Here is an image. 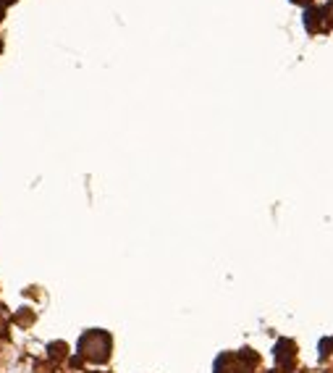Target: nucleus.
Masks as SVG:
<instances>
[{
  "label": "nucleus",
  "instance_id": "6",
  "mask_svg": "<svg viewBox=\"0 0 333 373\" xmlns=\"http://www.w3.org/2000/svg\"><path fill=\"white\" fill-rule=\"evenodd\" d=\"M19 323H29V321H32V316H29V313H19Z\"/></svg>",
  "mask_w": 333,
  "mask_h": 373
},
{
  "label": "nucleus",
  "instance_id": "11",
  "mask_svg": "<svg viewBox=\"0 0 333 373\" xmlns=\"http://www.w3.org/2000/svg\"><path fill=\"white\" fill-rule=\"evenodd\" d=\"M95 373H105V371H95Z\"/></svg>",
  "mask_w": 333,
  "mask_h": 373
},
{
  "label": "nucleus",
  "instance_id": "1",
  "mask_svg": "<svg viewBox=\"0 0 333 373\" xmlns=\"http://www.w3.org/2000/svg\"><path fill=\"white\" fill-rule=\"evenodd\" d=\"M76 350L82 355V360L89 363H108L110 360V350H113V339L110 334L103 329H89L82 334V339L76 344Z\"/></svg>",
  "mask_w": 333,
  "mask_h": 373
},
{
  "label": "nucleus",
  "instance_id": "7",
  "mask_svg": "<svg viewBox=\"0 0 333 373\" xmlns=\"http://www.w3.org/2000/svg\"><path fill=\"white\" fill-rule=\"evenodd\" d=\"M294 3H299V6H310L312 0H294Z\"/></svg>",
  "mask_w": 333,
  "mask_h": 373
},
{
  "label": "nucleus",
  "instance_id": "9",
  "mask_svg": "<svg viewBox=\"0 0 333 373\" xmlns=\"http://www.w3.org/2000/svg\"><path fill=\"white\" fill-rule=\"evenodd\" d=\"M0 3H3V6H8V3H13V0H0Z\"/></svg>",
  "mask_w": 333,
  "mask_h": 373
},
{
  "label": "nucleus",
  "instance_id": "3",
  "mask_svg": "<svg viewBox=\"0 0 333 373\" xmlns=\"http://www.w3.org/2000/svg\"><path fill=\"white\" fill-rule=\"evenodd\" d=\"M276 365H279L281 371H291V365H294V358H297V347H294V342L291 339H281L276 344Z\"/></svg>",
  "mask_w": 333,
  "mask_h": 373
},
{
  "label": "nucleus",
  "instance_id": "5",
  "mask_svg": "<svg viewBox=\"0 0 333 373\" xmlns=\"http://www.w3.org/2000/svg\"><path fill=\"white\" fill-rule=\"evenodd\" d=\"M8 339V326H6V321H0V342Z\"/></svg>",
  "mask_w": 333,
  "mask_h": 373
},
{
  "label": "nucleus",
  "instance_id": "8",
  "mask_svg": "<svg viewBox=\"0 0 333 373\" xmlns=\"http://www.w3.org/2000/svg\"><path fill=\"white\" fill-rule=\"evenodd\" d=\"M3 8H6V6H3V3H0V22H3Z\"/></svg>",
  "mask_w": 333,
  "mask_h": 373
},
{
  "label": "nucleus",
  "instance_id": "10",
  "mask_svg": "<svg viewBox=\"0 0 333 373\" xmlns=\"http://www.w3.org/2000/svg\"><path fill=\"white\" fill-rule=\"evenodd\" d=\"M0 50H3V40H0Z\"/></svg>",
  "mask_w": 333,
  "mask_h": 373
},
{
  "label": "nucleus",
  "instance_id": "2",
  "mask_svg": "<svg viewBox=\"0 0 333 373\" xmlns=\"http://www.w3.org/2000/svg\"><path fill=\"white\" fill-rule=\"evenodd\" d=\"M258 365V355L244 347L242 352H226L215 360V373H249L252 368Z\"/></svg>",
  "mask_w": 333,
  "mask_h": 373
},
{
  "label": "nucleus",
  "instance_id": "4",
  "mask_svg": "<svg viewBox=\"0 0 333 373\" xmlns=\"http://www.w3.org/2000/svg\"><path fill=\"white\" fill-rule=\"evenodd\" d=\"M66 355H68L66 342H50V347H47V358H50V360L61 363V360H66Z\"/></svg>",
  "mask_w": 333,
  "mask_h": 373
}]
</instances>
